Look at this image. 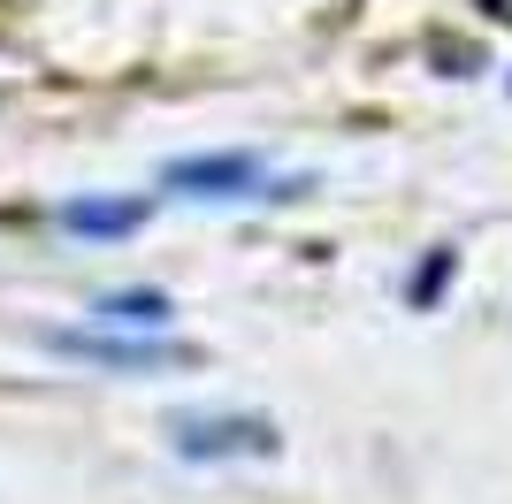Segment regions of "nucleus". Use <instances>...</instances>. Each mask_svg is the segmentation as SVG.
I'll return each instance as SVG.
<instances>
[{"mask_svg": "<svg viewBox=\"0 0 512 504\" xmlns=\"http://www.w3.org/2000/svg\"><path fill=\"white\" fill-rule=\"evenodd\" d=\"M169 191L237 207V199H299L306 176H276V168L253 161V153H199V161H176L169 168Z\"/></svg>", "mask_w": 512, "mask_h": 504, "instance_id": "obj_1", "label": "nucleus"}, {"mask_svg": "<svg viewBox=\"0 0 512 504\" xmlns=\"http://www.w3.org/2000/svg\"><path fill=\"white\" fill-rule=\"evenodd\" d=\"M169 443L184 459H268L276 420L260 413H169Z\"/></svg>", "mask_w": 512, "mask_h": 504, "instance_id": "obj_2", "label": "nucleus"}, {"mask_svg": "<svg viewBox=\"0 0 512 504\" xmlns=\"http://www.w3.org/2000/svg\"><path fill=\"white\" fill-rule=\"evenodd\" d=\"M54 352H69V359H92V367H169V359H184L176 344H107V336H85V329H62L54 336Z\"/></svg>", "mask_w": 512, "mask_h": 504, "instance_id": "obj_3", "label": "nucleus"}, {"mask_svg": "<svg viewBox=\"0 0 512 504\" xmlns=\"http://www.w3.org/2000/svg\"><path fill=\"white\" fill-rule=\"evenodd\" d=\"M146 222V199H69L62 207V230L77 237H123Z\"/></svg>", "mask_w": 512, "mask_h": 504, "instance_id": "obj_4", "label": "nucleus"}, {"mask_svg": "<svg viewBox=\"0 0 512 504\" xmlns=\"http://www.w3.org/2000/svg\"><path fill=\"white\" fill-rule=\"evenodd\" d=\"M100 321H115V329H161V321H169V298L161 291H107Z\"/></svg>", "mask_w": 512, "mask_h": 504, "instance_id": "obj_5", "label": "nucleus"}]
</instances>
